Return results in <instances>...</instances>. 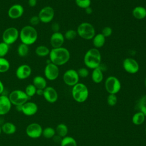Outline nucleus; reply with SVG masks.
<instances>
[{
	"instance_id": "58836bf2",
	"label": "nucleus",
	"mask_w": 146,
	"mask_h": 146,
	"mask_svg": "<svg viewBox=\"0 0 146 146\" xmlns=\"http://www.w3.org/2000/svg\"><path fill=\"white\" fill-rule=\"evenodd\" d=\"M106 38L110 36L112 34V29L111 27L109 26H106L104 27L101 33Z\"/></svg>"
},
{
	"instance_id": "9b49d317",
	"label": "nucleus",
	"mask_w": 146,
	"mask_h": 146,
	"mask_svg": "<svg viewBox=\"0 0 146 146\" xmlns=\"http://www.w3.org/2000/svg\"><path fill=\"white\" fill-rule=\"evenodd\" d=\"M79 76L77 71L74 69H68L63 75V80L68 86L73 87L79 83Z\"/></svg>"
},
{
	"instance_id": "4c0bfd02",
	"label": "nucleus",
	"mask_w": 146,
	"mask_h": 146,
	"mask_svg": "<svg viewBox=\"0 0 146 146\" xmlns=\"http://www.w3.org/2000/svg\"><path fill=\"white\" fill-rule=\"evenodd\" d=\"M77 72L79 78L80 77L83 78H87L89 75V73H90L88 68L86 67H82L79 68L77 70Z\"/></svg>"
},
{
	"instance_id": "09e8293b",
	"label": "nucleus",
	"mask_w": 146,
	"mask_h": 146,
	"mask_svg": "<svg viewBox=\"0 0 146 146\" xmlns=\"http://www.w3.org/2000/svg\"><path fill=\"white\" fill-rule=\"evenodd\" d=\"M1 132H2V130H1V126H0V135L1 134Z\"/></svg>"
},
{
	"instance_id": "2eb2a0df",
	"label": "nucleus",
	"mask_w": 146,
	"mask_h": 146,
	"mask_svg": "<svg viewBox=\"0 0 146 146\" xmlns=\"http://www.w3.org/2000/svg\"><path fill=\"white\" fill-rule=\"evenodd\" d=\"M24 13V8L20 4H14L10 7L7 11L8 17L13 19H16L21 17Z\"/></svg>"
},
{
	"instance_id": "473e14b6",
	"label": "nucleus",
	"mask_w": 146,
	"mask_h": 146,
	"mask_svg": "<svg viewBox=\"0 0 146 146\" xmlns=\"http://www.w3.org/2000/svg\"><path fill=\"white\" fill-rule=\"evenodd\" d=\"M24 91L29 98H31L36 94V88L33 84H29L26 87Z\"/></svg>"
},
{
	"instance_id": "f3484780",
	"label": "nucleus",
	"mask_w": 146,
	"mask_h": 146,
	"mask_svg": "<svg viewBox=\"0 0 146 146\" xmlns=\"http://www.w3.org/2000/svg\"><path fill=\"white\" fill-rule=\"evenodd\" d=\"M38 110V106L36 103L27 101L21 106V111L26 116H31L36 113Z\"/></svg>"
},
{
	"instance_id": "603ef678",
	"label": "nucleus",
	"mask_w": 146,
	"mask_h": 146,
	"mask_svg": "<svg viewBox=\"0 0 146 146\" xmlns=\"http://www.w3.org/2000/svg\"><path fill=\"white\" fill-rule=\"evenodd\" d=\"M0 146H1V144H0Z\"/></svg>"
},
{
	"instance_id": "79ce46f5",
	"label": "nucleus",
	"mask_w": 146,
	"mask_h": 146,
	"mask_svg": "<svg viewBox=\"0 0 146 146\" xmlns=\"http://www.w3.org/2000/svg\"><path fill=\"white\" fill-rule=\"evenodd\" d=\"M37 4V0H28V5L31 7H35Z\"/></svg>"
},
{
	"instance_id": "4468645a",
	"label": "nucleus",
	"mask_w": 146,
	"mask_h": 146,
	"mask_svg": "<svg viewBox=\"0 0 146 146\" xmlns=\"http://www.w3.org/2000/svg\"><path fill=\"white\" fill-rule=\"evenodd\" d=\"M32 73L31 67L27 64H23L18 67L15 71L17 78L20 80H24L28 78Z\"/></svg>"
},
{
	"instance_id": "5701e85b",
	"label": "nucleus",
	"mask_w": 146,
	"mask_h": 146,
	"mask_svg": "<svg viewBox=\"0 0 146 146\" xmlns=\"http://www.w3.org/2000/svg\"><path fill=\"white\" fill-rule=\"evenodd\" d=\"M33 84L36 88V89L44 90L47 87V81L45 78L40 75H37L33 78Z\"/></svg>"
},
{
	"instance_id": "3c124183",
	"label": "nucleus",
	"mask_w": 146,
	"mask_h": 146,
	"mask_svg": "<svg viewBox=\"0 0 146 146\" xmlns=\"http://www.w3.org/2000/svg\"><path fill=\"white\" fill-rule=\"evenodd\" d=\"M145 9H146V4H145Z\"/></svg>"
},
{
	"instance_id": "c756f323",
	"label": "nucleus",
	"mask_w": 146,
	"mask_h": 146,
	"mask_svg": "<svg viewBox=\"0 0 146 146\" xmlns=\"http://www.w3.org/2000/svg\"><path fill=\"white\" fill-rule=\"evenodd\" d=\"M29 52V46L24 44V43H20L17 47V54L21 57H25L27 56Z\"/></svg>"
},
{
	"instance_id": "9d476101",
	"label": "nucleus",
	"mask_w": 146,
	"mask_h": 146,
	"mask_svg": "<svg viewBox=\"0 0 146 146\" xmlns=\"http://www.w3.org/2000/svg\"><path fill=\"white\" fill-rule=\"evenodd\" d=\"M44 75L46 79L48 80H56L59 75V67L51 62L47 63L44 69Z\"/></svg>"
},
{
	"instance_id": "72a5a7b5",
	"label": "nucleus",
	"mask_w": 146,
	"mask_h": 146,
	"mask_svg": "<svg viewBox=\"0 0 146 146\" xmlns=\"http://www.w3.org/2000/svg\"><path fill=\"white\" fill-rule=\"evenodd\" d=\"M78 35L76 30H75L74 29H70L66 31V33L64 34V39L68 40H71L74 39L76 36Z\"/></svg>"
},
{
	"instance_id": "c9c22d12",
	"label": "nucleus",
	"mask_w": 146,
	"mask_h": 146,
	"mask_svg": "<svg viewBox=\"0 0 146 146\" xmlns=\"http://www.w3.org/2000/svg\"><path fill=\"white\" fill-rule=\"evenodd\" d=\"M9 51V45L3 42H0V57H5Z\"/></svg>"
},
{
	"instance_id": "e433bc0d",
	"label": "nucleus",
	"mask_w": 146,
	"mask_h": 146,
	"mask_svg": "<svg viewBox=\"0 0 146 146\" xmlns=\"http://www.w3.org/2000/svg\"><path fill=\"white\" fill-rule=\"evenodd\" d=\"M117 102V98L115 94H109L107 98V102L110 106H115Z\"/></svg>"
},
{
	"instance_id": "ddd939ff",
	"label": "nucleus",
	"mask_w": 146,
	"mask_h": 146,
	"mask_svg": "<svg viewBox=\"0 0 146 146\" xmlns=\"http://www.w3.org/2000/svg\"><path fill=\"white\" fill-rule=\"evenodd\" d=\"M43 128L38 123H32L29 124L26 128V135L31 139H38L42 136Z\"/></svg>"
},
{
	"instance_id": "393cba45",
	"label": "nucleus",
	"mask_w": 146,
	"mask_h": 146,
	"mask_svg": "<svg viewBox=\"0 0 146 146\" xmlns=\"http://www.w3.org/2000/svg\"><path fill=\"white\" fill-rule=\"evenodd\" d=\"M146 116L141 112L137 111L136 112L132 117V121L133 124L136 125H141L145 120Z\"/></svg>"
},
{
	"instance_id": "4be33fe9",
	"label": "nucleus",
	"mask_w": 146,
	"mask_h": 146,
	"mask_svg": "<svg viewBox=\"0 0 146 146\" xmlns=\"http://www.w3.org/2000/svg\"><path fill=\"white\" fill-rule=\"evenodd\" d=\"M92 40L93 46L97 49L102 47L106 43V37L102 33L96 34Z\"/></svg>"
},
{
	"instance_id": "aec40b11",
	"label": "nucleus",
	"mask_w": 146,
	"mask_h": 146,
	"mask_svg": "<svg viewBox=\"0 0 146 146\" xmlns=\"http://www.w3.org/2000/svg\"><path fill=\"white\" fill-rule=\"evenodd\" d=\"M103 72L102 67L100 66L94 69L91 73V79L95 83H100L103 80Z\"/></svg>"
},
{
	"instance_id": "ea45409f",
	"label": "nucleus",
	"mask_w": 146,
	"mask_h": 146,
	"mask_svg": "<svg viewBox=\"0 0 146 146\" xmlns=\"http://www.w3.org/2000/svg\"><path fill=\"white\" fill-rule=\"evenodd\" d=\"M29 22L31 26L34 27L35 26H36L39 23L40 19L38 15H33L30 18Z\"/></svg>"
},
{
	"instance_id": "f03ea898",
	"label": "nucleus",
	"mask_w": 146,
	"mask_h": 146,
	"mask_svg": "<svg viewBox=\"0 0 146 146\" xmlns=\"http://www.w3.org/2000/svg\"><path fill=\"white\" fill-rule=\"evenodd\" d=\"M84 63L87 68L94 70L100 66L102 55L99 50L96 48H91L85 53Z\"/></svg>"
},
{
	"instance_id": "6e6552de",
	"label": "nucleus",
	"mask_w": 146,
	"mask_h": 146,
	"mask_svg": "<svg viewBox=\"0 0 146 146\" xmlns=\"http://www.w3.org/2000/svg\"><path fill=\"white\" fill-rule=\"evenodd\" d=\"M19 35V31L16 27H9L6 29L2 33V42L10 46L18 40Z\"/></svg>"
},
{
	"instance_id": "412c9836",
	"label": "nucleus",
	"mask_w": 146,
	"mask_h": 146,
	"mask_svg": "<svg viewBox=\"0 0 146 146\" xmlns=\"http://www.w3.org/2000/svg\"><path fill=\"white\" fill-rule=\"evenodd\" d=\"M132 16L137 19H143L146 18V9L142 6H137L134 7L132 11Z\"/></svg>"
},
{
	"instance_id": "a19ab883",
	"label": "nucleus",
	"mask_w": 146,
	"mask_h": 146,
	"mask_svg": "<svg viewBox=\"0 0 146 146\" xmlns=\"http://www.w3.org/2000/svg\"><path fill=\"white\" fill-rule=\"evenodd\" d=\"M51 28H52V30L54 31V33L58 32L59 31V25L57 23H54L52 25Z\"/></svg>"
},
{
	"instance_id": "c03bdc74",
	"label": "nucleus",
	"mask_w": 146,
	"mask_h": 146,
	"mask_svg": "<svg viewBox=\"0 0 146 146\" xmlns=\"http://www.w3.org/2000/svg\"><path fill=\"white\" fill-rule=\"evenodd\" d=\"M84 10H85V11H86V14H91L92 13V11H93V10H92V9L91 7V6H90V7H88L85 9Z\"/></svg>"
},
{
	"instance_id": "7c9ffc66",
	"label": "nucleus",
	"mask_w": 146,
	"mask_h": 146,
	"mask_svg": "<svg viewBox=\"0 0 146 146\" xmlns=\"http://www.w3.org/2000/svg\"><path fill=\"white\" fill-rule=\"evenodd\" d=\"M10 67L9 61L4 57H0V73H5L9 71Z\"/></svg>"
},
{
	"instance_id": "8fccbe9b",
	"label": "nucleus",
	"mask_w": 146,
	"mask_h": 146,
	"mask_svg": "<svg viewBox=\"0 0 146 146\" xmlns=\"http://www.w3.org/2000/svg\"><path fill=\"white\" fill-rule=\"evenodd\" d=\"M145 134H146V127L145 128Z\"/></svg>"
},
{
	"instance_id": "a878e982",
	"label": "nucleus",
	"mask_w": 146,
	"mask_h": 146,
	"mask_svg": "<svg viewBox=\"0 0 146 146\" xmlns=\"http://www.w3.org/2000/svg\"><path fill=\"white\" fill-rule=\"evenodd\" d=\"M136 108L138 111L141 112L146 116V95L141 96L137 100Z\"/></svg>"
},
{
	"instance_id": "423d86ee",
	"label": "nucleus",
	"mask_w": 146,
	"mask_h": 146,
	"mask_svg": "<svg viewBox=\"0 0 146 146\" xmlns=\"http://www.w3.org/2000/svg\"><path fill=\"white\" fill-rule=\"evenodd\" d=\"M8 97L11 104L15 106H22L29 99L25 91L21 90H14L12 91L9 94Z\"/></svg>"
},
{
	"instance_id": "c85d7f7f",
	"label": "nucleus",
	"mask_w": 146,
	"mask_h": 146,
	"mask_svg": "<svg viewBox=\"0 0 146 146\" xmlns=\"http://www.w3.org/2000/svg\"><path fill=\"white\" fill-rule=\"evenodd\" d=\"M60 144V146H77L76 140L73 137L69 136L63 137Z\"/></svg>"
},
{
	"instance_id": "37998d69",
	"label": "nucleus",
	"mask_w": 146,
	"mask_h": 146,
	"mask_svg": "<svg viewBox=\"0 0 146 146\" xmlns=\"http://www.w3.org/2000/svg\"><path fill=\"white\" fill-rule=\"evenodd\" d=\"M52 139H54V140L55 141V142H60V143L61 140H62V138L56 135H55V136L53 137Z\"/></svg>"
},
{
	"instance_id": "2f4dec72",
	"label": "nucleus",
	"mask_w": 146,
	"mask_h": 146,
	"mask_svg": "<svg viewBox=\"0 0 146 146\" xmlns=\"http://www.w3.org/2000/svg\"><path fill=\"white\" fill-rule=\"evenodd\" d=\"M56 135L55 129L51 127H47L43 129L42 136L46 139H51Z\"/></svg>"
},
{
	"instance_id": "de8ad7c7",
	"label": "nucleus",
	"mask_w": 146,
	"mask_h": 146,
	"mask_svg": "<svg viewBox=\"0 0 146 146\" xmlns=\"http://www.w3.org/2000/svg\"><path fill=\"white\" fill-rule=\"evenodd\" d=\"M144 85H145V87L146 88V77H145V78L144 79Z\"/></svg>"
},
{
	"instance_id": "dca6fc26",
	"label": "nucleus",
	"mask_w": 146,
	"mask_h": 146,
	"mask_svg": "<svg viewBox=\"0 0 146 146\" xmlns=\"http://www.w3.org/2000/svg\"><path fill=\"white\" fill-rule=\"evenodd\" d=\"M43 96L50 103H55L58 99V94L56 90L51 86H47L43 90Z\"/></svg>"
},
{
	"instance_id": "f257e3e1",
	"label": "nucleus",
	"mask_w": 146,
	"mask_h": 146,
	"mask_svg": "<svg viewBox=\"0 0 146 146\" xmlns=\"http://www.w3.org/2000/svg\"><path fill=\"white\" fill-rule=\"evenodd\" d=\"M49 60L50 62L58 67L67 63L70 59V52L65 47L52 48L50 50Z\"/></svg>"
},
{
	"instance_id": "1a4fd4ad",
	"label": "nucleus",
	"mask_w": 146,
	"mask_h": 146,
	"mask_svg": "<svg viewBox=\"0 0 146 146\" xmlns=\"http://www.w3.org/2000/svg\"><path fill=\"white\" fill-rule=\"evenodd\" d=\"M38 16L40 19V22L43 23H50L54 18V9L50 6H44L40 10Z\"/></svg>"
},
{
	"instance_id": "bb28decb",
	"label": "nucleus",
	"mask_w": 146,
	"mask_h": 146,
	"mask_svg": "<svg viewBox=\"0 0 146 146\" xmlns=\"http://www.w3.org/2000/svg\"><path fill=\"white\" fill-rule=\"evenodd\" d=\"M55 129L56 134L62 138L66 136L68 132L67 126L64 123H59L58 124Z\"/></svg>"
},
{
	"instance_id": "cd10ccee",
	"label": "nucleus",
	"mask_w": 146,
	"mask_h": 146,
	"mask_svg": "<svg viewBox=\"0 0 146 146\" xmlns=\"http://www.w3.org/2000/svg\"><path fill=\"white\" fill-rule=\"evenodd\" d=\"M50 50L46 46L40 45L36 47L35 50L36 55L39 57H44L49 55Z\"/></svg>"
},
{
	"instance_id": "6ab92c4d",
	"label": "nucleus",
	"mask_w": 146,
	"mask_h": 146,
	"mask_svg": "<svg viewBox=\"0 0 146 146\" xmlns=\"http://www.w3.org/2000/svg\"><path fill=\"white\" fill-rule=\"evenodd\" d=\"M11 106L12 104L7 96L0 95V115L7 114L11 108Z\"/></svg>"
},
{
	"instance_id": "20e7f679",
	"label": "nucleus",
	"mask_w": 146,
	"mask_h": 146,
	"mask_svg": "<svg viewBox=\"0 0 146 146\" xmlns=\"http://www.w3.org/2000/svg\"><path fill=\"white\" fill-rule=\"evenodd\" d=\"M72 87L71 95L75 102L82 103L87 100L89 96V90L86 84L79 82Z\"/></svg>"
},
{
	"instance_id": "0eeeda50",
	"label": "nucleus",
	"mask_w": 146,
	"mask_h": 146,
	"mask_svg": "<svg viewBox=\"0 0 146 146\" xmlns=\"http://www.w3.org/2000/svg\"><path fill=\"white\" fill-rule=\"evenodd\" d=\"M104 87L109 94H116L121 90V84L119 79L115 76H110L105 80Z\"/></svg>"
},
{
	"instance_id": "7ed1b4c3",
	"label": "nucleus",
	"mask_w": 146,
	"mask_h": 146,
	"mask_svg": "<svg viewBox=\"0 0 146 146\" xmlns=\"http://www.w3.org/2000/svg\"><path fill=\"white\" fill-rule=\"evenodd\" d=\"M38 35V31L34 26L26 25L21 29L19 38L21 43L30 46L37 40Z\"/></svg>"
},
{
	"instance_id": "f704fd0d",
	"label": "nucleus",
	"mask_w": 146,
	"mask_h": 146,
	"mask_svg": "<svg viewBox=\"0 0 146 146\" xmlns=\"http://www.w3.org/2000/svg\"><path fill=\"white\" fill-rule=\"evenodd\" d=\"M75 3L78 7L80 9H85L91 6V0H75Z\"/></svg>"
},
{
	"instance_id": "a211bd4d",
	"label": "nucleus",
	"mask_w": 146,
	"mask_h": 146,
	"mask_svg": "<svg viewBox=\"0 0 146 146\" xmlns=\"http://www.w3.org/2000/svg\"><path fill=\"white\" fill-rule=\"evenodd\" d=\"M64 35L59 31L54 32L50 36V43L52 48H59L62 47L64 42Z\"/></svg>"
},
{
	"instance_id": "a18cd8bd",
	"label": "nucleus",
	"mask_w": 146,
	"mask_h": 146,
	"mask_svg": "<svg viewBox=\"0 0 146 146\" xmlns=\"http://www.w3.org/2000/svg\"><path fill=\"white\" fill-rule=\"evenodd\" d=\"M36 94L38 96H43V90L42 89H36Z\"/></svg>"
},
{
	"instance_id": "39448f33",
	"label": "nucleus",
	"mask_w": 146,
	"mask_h": 146,
	"mask_svg": "<svg viewBox=\"0 0 146 146\" xmlns=\"http://www.w3.org/2000/svg\"><path fill=\"white\" fill-rule=\"evenodd\" d=\"M78 35L85 40H91L95 35V29L94 26L89 22H82L77 27Z\"/></svg>"
},
{
	"instance_id": "49530a36",
	"label": "nucleus",
	"mask_w": 146,
	"mask_h": 146,
	"mask_svg": "<svg viewBox=\"0 0 146 146\" xmlns=\"http://www.w3.org/2000/svg\"><path fill=\"white\" fill-rule=\"evenodd\" d=\"M3 91H4V85L3 83L1 82V80H0V95H2Z\"/></svg>"
},
{
	"instance_id": "b1692460",
	"label": "nucleus",
	"mask_w": 146,
	"mask_h": 146,
	"mask_svg": "<svg viewBox=\"0 0 146 146\" xmlns=\"http://www.w3.org/2000/svg\"><path fill=\"white\" fill-rule=\"evenodd\" d=\"M1 130L2 132L6 135H13L15 133L17 127L11 122H6L1 126Z\"/></svg>"
},
{
	"instance_id": "f8f14e48",
	"label": "nucleus",
	"mask_w": 146,
	"mask_h": 146,
	"mask_svg": "<svg viewBox=\"0 0 146 146\" xmlns=\"http://www.w3.org/2000/svg\"><path fill=\"white\" fill-rule=\"evenodd\" d=\"M123 67L125 72L130 74H136L140 69L138 62L132 58H127L124 59L123 62Z\"/></svg>"
}]
</instances>
